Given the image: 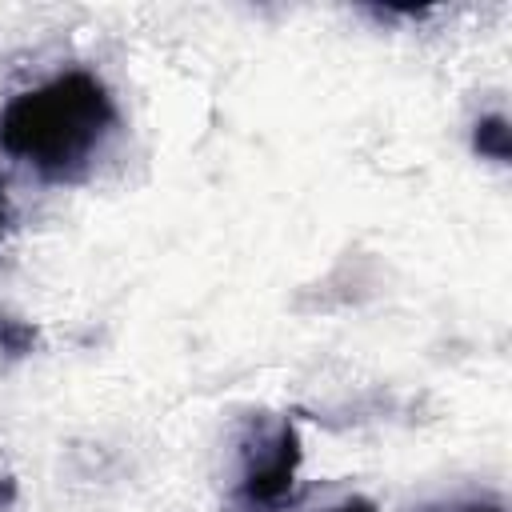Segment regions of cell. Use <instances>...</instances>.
<instances>
[{
  "mask_svg": "<svg viewBox=\"0 0 512 512\" xmlns=\"http://www.w3.org/2000/svg\"><path fill=\"white\" fill-rule=\"evenodd\" d=\"M116 124V104L92 72H60L8 100L0 112V148L40 176H76Z\"/></svg>",
  "mask_w": 512,
  "mask_h": 512,
  "instance_id": "1",
  "label": "cell"
},
{
  "mask_svg": "<svg viewBox=\"0 0 512 512\" xmlns=\"http://www.w3.org/2000/svg\"><path fill=\"white\" fill-rule=\"evenodd\" d=\"M300 456H304V448H300V432L292 420L256 424L240 452L236 504L244 512H272L284 500H292Z\"/></svg>",
  "mask_w": 512,
  "mask_h": 512,
  "instance_id": "2",
  "label": "cell"
},
{
  "mask_svg": "<svg viewBox=\"0 0 512 512\" xmlns=\"http://www.w3.org/2000/svg\"><path fill=\"white\" fill-rule=\"evenodd\" d=\"M472 148H476L480 156H488V160L504 164V160L512 156V132H508V120H504L500 112L480 116V120H476V128H472Z\"/></svg>",
  "mask_w": 512,
  "mask_h": 512,
  "instance_id": "3",
  "label": "cell"
},
{
  "mask_svg": "<svg viewBox=\"0 0 512 512\" xmlns=\"http://www.w3.org/2000/svg\"><path fill=\"white\" fill-rule=\"evenodd\" d=\"M32 344H36V328L28 320H16V316L0 312V352L8 360H20V356L32 352Z\"/></svg>",
  "mask_w": 512,
  "mask_h": 512,
  "instance_id": "4",
  "label": "cell"
},
{
  "mask_svg": "<svg viewBox=\"0 0 512 512\" xmlns=\"http://www.w3.org/2000/svg\"><path fill=\"white\" fill-rule=\"evenodd\" d=\"M324 512H376V504L364 500V496H348V500H340V504H332V508H324Z\"/></svg>",
  "mask_w": 512,
  "mask_h": 512,
  "instance_id": "5",
  "label": "cell"
},
{
  "mask_svg": "<svg viewBox=\"0 0 512 512\" xmlns=\"http://www.w3.org/2000/svg\"><path fill=\"white\" fill-rule=\"evenodd\" d=\"M448 512H504V504L500 500H468V504H456Z\"/></svg>",
  "mask_w": 512,
  "mask_h": 512,
  "instance_id": "6",
  "label": "cell"
},
{
  "mask_svg": "<svg viewBox=\"0 0 512 512\" xmlns=\"http://www.w3.org/2000/svg\"><path fill=\"white\" fill-rule=\"evenodd\" d=\"M8 220H12V204H8V184L0 176V236L8 232Z\"/></svg>",
  "mask_w": 512,
  "mask_h": 512,
  "instance_id": "7",
  "label": "cell"
},
{
  "mask_svg": "<svg viewBox=\"0 0 512 512\" xmlns=\"http://www.w3.org/2000/svg\"><path fill=\"white\" fill-rule=\"evenodd\" d=\"M12 500H16V480H12V476H4V480H0V512H8V508H12Z\"/></svg>",
  "mask_w": 512,
  "mask_h": 512,
  "instance_id": "8",
  "label": "cell"
}]
</instances>
